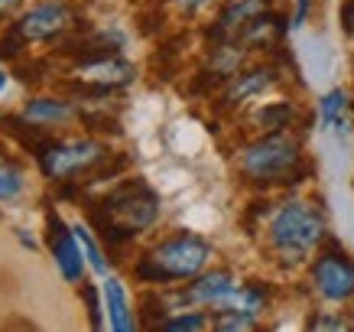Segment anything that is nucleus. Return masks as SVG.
Wrapping results in <instances>:
<instances>
[{
	"label": "nucleus",
	"instance_id": "nucleus-22",
	"mask_svg": "<svg viewBox=\"0 0 354 332\" xmlns=\"http://www.w3.org/2000/svg\"><path fill=\"white\" fill-rule=\"evenodd\" d=\"M82 121H85L91 130H97V134H118L120 124L114 114H108V111H82Z\"/></svg>",
	"mask_w": 354,
	"mask_h": 332
},
{
	"label": "nucleus",
	"instance_id": "nucleus-15",
	"mask_svg": "<svg viewBox=\"0 0 354 332\" xmlns=\"http://www.w3.org/2000/svg\"><path fill=\"white\" fill-rule=\"evenodd\" d=\"M23 118H30L32 124H65V121L75 118V107L72 101H65V98H30L26 107H23Z\"/></svg>",
	"mask_w": 354,
	"mask_h": 332
},
{
	"label": "nucleus",
	"instance_id": "nucleus-19",
	"mask_svg": "<svg viewBox=\"0 0 354 332\" xmlns=\"http://www.w3.org/2000/svg\"><path fill=\"white\" fill-rule=\"evenodd\" d=\"M296 118V111H292V105H286V101H277V105H267L263 111L257 114L260 128L267 130V134H277V130H286L290 128V121Z\"/></svg>",
	"mask_w": 354,
	"mask_h": 332
},
{
	"label": "nucleus",
	"instance_id": "nucleus-32",
	"mask_svg": "<svg viewBox=\"0 0 354 332\" xmlns=\"http://www.w3.org/2000/svg\"><path fill=\"white\" fill-rule=\"evenodd\" d=\"M7 78H10V76H7V69H0V91L7 88Z\"/></svg>",
	"mask_w": 354,
	"mask_h": 332
},
{
	"label": "nucleus",
	"instance_id": "nucleus-28",
	"mask_svg": "<svg viewBox=\"0 0 354 332\" xmlns=\"http://www.w3.org/2000/svg\"><path fill=\"white\" fill-rule=\"evenodd\" d=\"M39 72H46V62H32V65H17V76L23 78V82H26V85H30V82H39Z\"/></svg>",
	"mask_w": 354,
	"mask_h": 332
},
{
	"label": "nucleus",
	"instance_id": "nucleus-29",
	"mask_svg": "<svg viewBox=\"0 0 354 332\" xmlns=\"http://www.w3.org/2000/svg\"><path fill=\"white\" fill-rule=\"evenodd\" d=\"M342 26H344L348 36H354V0H348V3L342 7Z\"/></svg>",
	"mask_w": 354,
	"mask_h": 332
},
{
	"label": "nucleus",
	"instance_id": "nucleus-2",
	"mask_svg": "<svg viewBox=\"0 0 354 332\" xmlns=\"http://www.w3.org/2000/svg\"><path fill=\"white\" fill-rule=\"evenodd\" d=\"M237 166L254 186H292L309 173V166L302 163L299 140L286 137L283 130L247 143Z\"/></svg>",
	"mask_w": 354,
	"mask_h": 332
},
{
	"label": "nucleus",
	"instance_id": "nucleus-10",
	"mask_svg": "<svg viewBox=\"0 0 354 332\" xmlns=\"http://www.w3.org/2000/svg\"><path fill=\"white\" fill-rule=\"evenodd\" d=\"M270 0H227L225 10L218 13V20L208 30L212 43H225V40H237L250 20H257L260 13H267Z\"/></svg>",
	"mask_w": 354,
	"mask_h": 332
},
{
	"label": "nucleus",
	"instance_id": "nucleus-25",
	"mask_svg": "<svg viewBox=\"0 0 354 332\" xmlns=\"http://www.w3.org/2000/svg\"><path fill=\"white\" fill-rule=\"evenodd\" d=\"M218 329H257V320L247 313H218Z\"/></svg>",
	"mask_w": 354,
	"mask_h": 332
},
{
	"label": "nucleus",
	"instance_id": "nucleus-11",
	"mask_svg": "<svg viewBox=\"0 0 354 332\" xmlns=\"http://www.w3.org/2000/svg\"><path fill=\"white\" fill-rule=\"evenodd\" d=\"M277 82V69L273 65H257V69H247L241 76H231L225 82V95H221V107H234L247 98L267 91Z\"/></svg>",
	"mask_w": 354,
	"mask_h": 332
},
{
	"label": "nucleus",
	"instance_id": "nucleus-20",
	"mask_svg": "<svg viewBox=\"0 0 354 332\" xmlns=\"http://www.w3.org/2000/svg\"><path fill=\"white\" fill-rule=\"evenodd\" d=\"M23 193V166L13 160L0 163V202H13Z\"/></svg>",
	"mask_w": 354,
	"mask_h": 332
},
{
	"label": "nucleus",
	"instance_id": "nucleus-30",
	"mask_svg": "<svg viewBox=\"0 0 354 332\" xmlns=\"http://www.w3.org/2000/svg\"><path fill=\"white\" fill-rule=\"evenodd\" d=\"M309 3L312 0H296V13H292V26H302L309 17Z\"/></svg>",
	"mask_w": 354,
	"mask_h": 332
},
{
	"label": "nucleus",
	"instance_id": "nucleus-1",
	"mask_svg": "<svg viewBox=\"0 0 354 332\" xmlns=\"http://www.w3.org/2000/svg\"><path fill=\"white\" fill-rule=\"evenodd\" d=\"M88 218L111 247H120L133 241L140 231H147L160 218V195L153 193L143 180L120 182L118 189H111L101 202L91 205Z\"/></svg>",
	"mask_w": 354,
	"mask_h": 332
},
{
	"label": "nucleus",
	"instance_id": "nucleus-9",
	"mask_svg": "<svg viewBox=\"0 0 354 332\" xmlns=\"http://www.w3.org/2000/svg\"><path fill=\"white\" fill-rule=\"evenodd\" d=\"M46 241H49V251L55 257V268L62 270V277L68 283H82V274H85V251L78 245L75 228H68L59 218V212H46Z\"/></svg>",
	"mask_w": 354,
	"mask_h": 332
},
{
	"label": "nucleus",
	"instance_id": "nucleus-17",
	"mask_svg": "<svg viewBox=\"0 0 354 332\" xmlns=\"http://www.w3.org/2000/svg\"><path fill=\"white\" fill-rule=\"evenodd\" d=\"M104 306H108V320L111 329L118 332H130L137 322H133V313H130V300H127V290L118 277H108L104 283Z\"/></svg>",
	"mask_w": 354,
	"mask_h": 332
},
{
	"label": "nucleus",
	"instance_id": "nucleus-23",
	"mask_svg": "<svg viewBox=\"0 0 354 332\" xmlns=\"http://www.w3.org/2000/svg\"><path fill=\"white\" fill-rule=\"evenodd\" d=\"M26 40H23L20 33L13 30V26H7L3 30V36H0V59H20V53L26 49Z\"/></svg>",
	"mask_w": 354,
	"mask_h": 332
},
{
	"label": "nucleus",
	"instance_id": "nucleus-24",
	"mask_svg": "<svg viewBox=\"0 0 354 332\" xmlns=\"http://www.w3.org/2000/svg\"><path fill=\"white\" fill-rule=\"evenodd\" d=\"M208 322L198 313H185V316H169V320H160L156 329H205Z\"/></svg>",
	"mask_w": 354,
	"mask_h": 332
},
{
	"label": "nucleus",
	"instance_id": "nucleus-26",
	"mask_svg": "<svg viewBox=\"0 0 354 332\" xmlns=\"http://www.w3.org/2000/svg\"><path fill=\"white\" fill-rule=\"evenodd\" d=\"M82 297H85L88 303V316H91V326L95 329H101V306H97V293L91 283H82Z\"/></svg>",
	"mask_w": 354,
	"mask_h": 332
},
{
	"label": "nucleus",
	"instance_id": "nucleus-18",
	"mask_svg": "<svg viewBox=\"0 0 354 332\" xmlns=\"http://www.w3.org/2000/svg\"><path fill=\"white\" fill-rule=\"evenodd\" d=\"M344 111H348V95H344L342 88L328 91V95L319 101L322 128H328V130H335L338 137H344V130H348V124H344Z\"/></svg>",
	"mask_w": 354,
	"mask_h": 332
},
{
	"label": "nucleus",
	"instance_id": "nucleus-8",
	"mask_svg": "<svg viewBox=\"0 0 354 332\" xmlns=\"http://www.w3.org/2000/svg\"><path fill=\"white\" fill-rule=\"evenodd\" d=\"M312 283L319 297L328 303H344L354 297V261L338 251L335 241H328V251L315 257L312 264Z\"/></svg>",
	"mask_w": 354,
	"mask_h": 332
},
{
	"label": "nucleus",
	"instance_id": "nucleus-27",
	"mask_svg": "<svg viewBox=\"0 0 354 332\" xmlns=\"http://www.w3.org/2000/svg\"><path fill=\"white\" fill-rule=\"evenodd\" d=\"M309 329H348L344 320H335V316H312Z\"/></svg>",
	"mask_w": 354,
	"mask_h": 332
},
{
	"label": "nucleus",
	"instance_id": "nucleus-13",
	"mask_svg": "<svg viewBox=\"0 0 354 332\" xmlns=\"http://www.w3.org/2000/svg\"><path fill=\"white\" fill-rule=\"evenodd\" d=\"M0 130L10 134L23 150H30L32 157L39 150H46V147L55 140L49 130H43V124H32V121L23 118V114H0Z\"/></svg>",
	"mask_w": 354,
	"mask_h": 332
},
{
	"label": "nucleus",
	"instance_id": "nucleus-4",
	"mask_svg": "<svg viewBox=\"0 0 354 332\" xmlns=\"http://www.w3.org/2000/svg\"><path fill=\"white\" fill-rule=\"evenodd\" d=\"M325 238V215L309 202L279 205L273 222H270V247L277 251L283 264H302L306 257L322 245Z\"/></svg>",
	"mask_w": 354,
	"mask_h": 332
},
{
	"label": "nucleus",
	"instance_id": "nucleus-33",
	"mask_svg": "<svg viewBox=\"0 0 354 332\" xmlns=\"http://www.w3.org/2000/svg\"><path fill=\"white\" fill-rule=\"evenodd\" d=\"M13 3H17V0H0V13H3V10H10Z\"/></svg>",
	"mask_w": 354,
	"mask_h": 332
},
{
	"label": "nucleus",
	"instance_id": "nucleus-3",
	"mask_svg": "<svg viewBox=\"0 0 354 332\" xmlns=\"http://www.w3.org/2000/svg\"><path fill=\"white\" fill-rule=\"evenodd\" d=\"M208 257H212V245L205 238L183 231V235L162 241L150 254L140 257L133 274L143 283H179V280L198 277L208 264Z\"/></svg>",
	"mask_w": 354,
	"mask_h": 332
},
{
	"label": "nucleus",
	"instance_id": "nucleus-6",
	"mask_svg": "<svg viewBox=\"0 0 354 332\" xmlns=\"http://www.w3.org/2000/svg\"><path fill=\"white\" fill-rule=\"evenodd\" d=\"M133 78H137V69L127 59H120L118 53H111L88 59V62H78V82H72L68 88L88 98H108L111 91L127 88Z\"/></svg>",
	"mask_w": 354,
	"mask_h": 332
},
{
	"label": "nucleus",
	"instance_id": "nucleus-5",
	"mask_svg": "<svg viewBox=\"0 0 354 332\" xmlns=\"http://www.w3.org/2000/svg\"><path fill=\"white\" fill-rule=\"evenodd\" d=\"M39 170L55 182H68L78 176H91L111 160V153L104 143L97 140H53L46 150L36 153Z\"/></svg>",
	"mask_w": 354,
	"mask_h": 332
},
{
	"label": "nucleus",
	"instance_id": "nucleus-7",
	"mask_svg": "<svg viewBox=\"0 0 354 332\" xmlns=\"http://www.w3.org/2000/svg\"><path fill=\"white\" fill-rule=\"evenodd\" d=\"M72 23H75V13L65 0H43V3H36L23 13L20 20L13 23V30L20 33L26 43H49V40H62L65 33L78 30Z\"/></svg>",
	"mask_w": 354,
	"mask_h": 332
},
{
	"label": "nucleus",
	"instance_id": "nucleus-12",
	"mask_svg": "<svg viewBox=\"0 0 354 332\" xmlns=\"http://www.w3.org/2000/svg\"><path fill=\"white\" fill-rule=\"evenodd\" d=\"M237 287V280L227 270H212L202 277H192V283L179 293V303H195V306H215L218 300H225L227 293Z\"/></svg>",
	"mask_w": 354,
	"mask_h": 332
},
{
	"label": "nucleus",
	"instance_id": "nucleus-14",
	"mask_svg": "<svg viewBox=\"0 0 354 332\" xmlns=\"http://www.w3.org/2000/svg\"><path fill=\"white\" fill-rule=\"evenodd\" d=\"M286 33V20L283 17H273V13H260L257 20H250L244 26V33L237 36L247 49H273V46L283 40Z\"/></svg>",
	"mask_w": 354,
	"mask_h": 332
},
{
	"label": "nucleus",
	"instance_id": "nucleus-31",
	"mask_svg": "<svg viewBox=\"0 0 354 332\" xmlns=\"http://www.w3.org/2000/svg\"><path fill=\"white\" fill-rule=\"evenodd\" d=\"M179 3H183V10H185V13H195V10H202L208 0H179Z\"/></svg>",
	"mask_w": 354,
	"mask_h": 332
},
{
	"label": "nucleus",
	"instance_id": "nucleus-16",
	"mask_svg": "<svg viewBox=\"0 0 354 332\" xmlns=\"http://www.w3.org/2000/svg\"><path fill=\"white\" fill-rule=\"evenodd\" d=\"M267 306V290L260 283H247V287H234L225 300H218L212 310L218 313H247V316H257Z\"/></svg>",
	"mask_w": 354,
	"mask_h": 332
},
{
	"label": "nucleus",
	"instance_id": "nucleus-21",
	"mask_svg": "<svg viewBox=\"0 0 354 332\" xmlns=\"http://www.w3.org/2000/svg\"><path fill=\"white\" fill-rule=\"evenodd\" d=\"M75 238H78V245H82V251H85L88 264H91L97 274H108V261H104V254H101L97 241L91 238V231H88V228H82V225H75Z\"/></svg>",
	"mask_w": 354,
	"mask_h": 332
}]
</instances>
